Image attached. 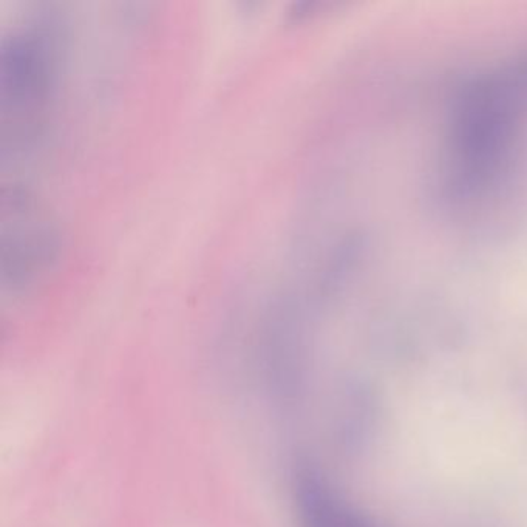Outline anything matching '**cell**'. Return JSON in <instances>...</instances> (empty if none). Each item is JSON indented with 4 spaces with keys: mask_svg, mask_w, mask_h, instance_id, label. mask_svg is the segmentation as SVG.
I'll use <instances>...</instances> for the list:
<instances>
[{
    "mask_svg": "<svg viewBox=\"0 0 527 527\" xmlns=\"http://www.w3.org/2000/svg\"><path fill=\"white\" fill-rule=\"evenodd\" d=\"M294 493L302 527H376L313 467L296 472Z\"/></svg>",
    "mask_w": 527,
    "mask_h": 527,
    "instance_id": "obj_1",
    "label": "cell"
}]
</instances>
